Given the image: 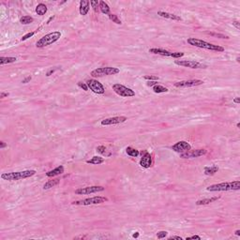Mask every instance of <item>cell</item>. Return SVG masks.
Instances as JSON below:
<instances>
[{
    "mask_svg": "<svg viewBox=\"0 0 240 240\" xmlns=\"http://www.w3.org/2000/svg\"><path fill=\"white\" fill-rule=\"evenodd\" d=\"M153 91L155 92V93H166V92H168V89L166 87H164L161 85H156L153 86Z\"/></svg>",
    "mask_w": 240,
    "mask_h": 240,
    "instance_id": "obj_28",
    "label": "cell"
},
{
    "mask_svg": "<svg viewBox=\"0 0 240 240\" xmlns=\"http://www.w3.org/2000/svg\"><path fill=\"white\" fill-rule=\"evenodd\" d=\"M97 151H98L99 153H100L102 155L105 156V157H110L111 156V153L110 152H107V149H106V147L103 146V145H99L97 147Z\"/></svg>",
    "mask_w": 240,
    "mask_h": 240,
    "instance_id": "obj_29",
    "label": "cell"
},
{
    "mask_svg": "<svg viewBox=\"0 0 240 240\" xmlns=\"http://www.w3.org/2000/svg\"><path fill=\"white\" fill-rule=\"evenodd\" d=\"M218 171V167L217 165L206 166L205 167V175H214Z\"/></svg>",
    "mask_w": 240,
    "mask_h": 240,
    "instance_id": "obj_21",
    "label": "cell"
},
{
    "mask_svg": "<svg viewBox=\"0 0 240 240\" xmlns=\"http://www.w3.org/2000/svg\"><path fill=\"white\" fill-rule=\"evenodd\" d=\"M237 128H240V123H237Z\"/></svg>",
    "mask_w": 240,
    "mask_h": 240,
    "instance_id": "obj_51",
    "label": "cell"
},
{
    "mask_svg": "<svg viewBox=\"0 0 240 240\" xmlns=\"http://www.w3.org/2000/svg\"><path fill=\"white\" fill-rule=\"evenodd\" d=\"M99 10L102 12L103 14L110 15V7L108 6L107 3H105L104 1H99Z\"/></svg>",
    "mask_w": 240,
    "mask_h": 240,
    "instance_id": "obj_23",
    "label": "cell"
},
{
    "mask_svg": "<svg viewBox=\"0 0 240 240\" xmlns=\"http://www.w3.org/2000/svg\"><path fill=\"white\" fill-rule=\"evenodd\" d=\"M234 234H235V235H237V237H239V235H240V230H237V231H235Z\"/></svg>",
    "mask_w": 240,
    "mask_h": 240,
    "instance_id": "obj_48",
    "label": "cell"
},
{
    "mask_svg": "<svg viewBox=\"0 0 240 240\" xmlns=\"http://www.w3.org/2000/svg\"><path fill=\"white\" fill-rule=\"evenodd\" d=\"M220 199V197H211V198H206V199H202V200H198L196 202L197 205H209L213 203V202L217 201Z\"/></svg>",
    "mask_w": 240,
    "mask_h": 240,
    "instance_id": "obj_20",
    "label": "cell"
},
{
    "mask_svg": "<svg viewBox=\"0 0 240 240\" xmlns=\"http://www.w3.org/2000/svg\"><path fill=\"white\" fill-rule=\"evenodd\" d=\"M9 95H10V93H8V92H1V94H0V98L4 99L5 97H8Z\"/></svg>",
    "mask_w": 240,
    "mask_h": 240,
    "instance_id": "obj_42",
    "label": "cell"
},
{
    "mask_svg": "<svg viewBox=\"0 0 240 240\" xmlns=\"http://www.w3.org/2000/svg\"><path fill=\"white\" fill-rule=\"evenodd\" d=\"M60 183V179H53V180H49L48 182H46L44 185H43V189H51L54 186H57L58 184Z\"/></svg>",
    "mask_w": 240,
    "mask_h": 240,
    "instance_id": "obj_22",
    "label": "cell"
},
{
    "mask_svg": "<svg viewBox=\"0 0 240 240\" xmlns=\"http://www.w3.org/2000/svg\"><path fill=\"white\" fill-rule=\"evenodd\" d=\"M56 70V69H54V70L52 69V70H50L48 71V72L46 73V76H51V74H53Z\"/></svg>",
    "mask_w": 240,
    "mask_h": 240,
    "instance_id": "obj_43",
    "label": "cell"
},
{
    "mask_svg": "<svg viewBox=\"0 0 240 240\" xmlns=\"http://www.w3.org/2000/svg\"><path fill=\"white\" fill-rule=\"evenodd\" d=\"M208 34L211 35V36L218 37V38H220V39H229L228 36H225V35H223V34H217V33H208Z\"/></svg>",
    "mask_w": 240,
    "mask_h": 240,
    "instance_id": "obj_36",
    "label": "cell"
},
{
    "mask_svg": "<svg viewBox=\"0 0 240 240\" xmlns=\"http://www.w3.org/2000/svg\"><path fill=\"white\" fill-rule=\"evenodd\" d=\"M187 41L189 45H192V46H194V47L206 49V50H210V51H215V52H221V53L224 52V48L221 47V46L206 42L205 40L195 39V38H189V39H188Z\"/></svg>",
    "mask_w": 240,
    "mask_h": 240,
    "instance_id": "obj_1",
    "label": "cell"
},
{
    "mask_svg": "<svg viewBox=\"0 0 240 240\" xmlns=\"http://www.w3.org/2000/svg\"><path fill=\"white\" fill-rule=\"evenodd\" d=\"M128 120L126 116H115V117H109V118L103 119L100 124L102 126H111V125H116L120 123H124Z\"/></svg>",
    "mask_w": 240,
    "mask_h": 240,
    "instance_id": "obj_14",
    "label": "cell"
},
{
    "mask_svg": "<svg viewBox=\"0 0 240 240\" xmlns=\"http://www.w3.org/2000/svg\"><path fill=\"white\" fill-rule=\"evenodd\" d=\"M239 59H240V58H239V56H237V61L238 63L240 62V60H239Z\"/></svg>",
    "mask_w": 240,
    "mask_h": 240,
    "instance_id": "obj_50",
    "label": "cell"
},
{
    "mask_svg": "<svg viewBox=\"0 0 240 240\" xmlns=\"http://www.w3.org/2000/svg\"><path fill=\"white\" fill-rule=\"evenodd\" d=\"M233 26L237 29H240V23L238 22V21H234V22H233Z\"/></svg>",
    "mask_w": 240,
    "mask_h": 240,
    "instance_id": "obj_39",
    "label": "cell"
},
{
    "mask_svg": "<svg viewBox=\"0 0 240 240\" xmlns=\"http://www.w3.org/2000/svg\"><path fill=\"white\" fill-rule=\"evenodd\" d=\"M175 63L178 66L185 67V68H189V69H205V68H206L205 65H203L200 62L192 61V60H175Z\"/></svg>",
    "mask_w": 240,
    "mask_h": 240,
    "instance_id": "obj_10",
    "label": "cell"
},
{
    "mask_svg": "<svg viewBox=\"0 0 240 240\" xmlns=\"http://www.w3.org/2000/svg\"><path fill=\"white\" fill-rule=\"evenodd\" d=\"M35 33H36V31H34V32H30V33H27L26 35L23 36V38H22V39H21V40H22V41H24V40H26L27 39H29V38H31V37L34 36V35H35Z\"/></svg>",
    "mask_w": 240,
    "mask_h": 240,
    "instance_id": "obj_35",
    "label": "cell"
},
{
    "mask_svg": "<svg viewBox=\"0 0 240 240\" xmlns=\"http://www.w3.org/2000/svg\"><path fill=\"white\" fill-rule=\"evenodd\" d=\"M54 18V16H53V17H51V18H50V19L48 20V22H47V24H50V22H51V21H52V20H53Z\"/></svg>",
    "mask_w": 240,
    "mask_h": 240,
    "instance_id": "obj_49",
    "label": "cell"
},
{
    "mask_svg": "<svg viewBox=\"0 0 240 240\" xmlns=\"http://www.w3.org/2000/svg\"><path fill=\"white\" fill-rule=\"evenodd\" d=\"M104 158H102V157H98V156H95L89 161H87L86 162L88 164H95V165H99V164H102L104 162Z\"/></svg>",
    "mask_w": 240,
    "mask_h": 240,
    "instance_id": "obj_24",
    "label": "cell"
},
{
    "mask_svg": "<svg viewBox=\"0 0 240 240\" xmlns=\"http://www.w3.org/2000/svg\"><path fill=\"white\" fill-rule=\"evenodd\" d=\"M126 153H127L129 156H130V157H138L139 154H140V152L135 149V148H133V147L131 146H128L127 148H126Z\"/></svg>",
    "mask_w": 240,
    "mask_h": 240,
    "instance_id": "obj_26",
    "label": "cell"
},
{
    "mask_svg": "<svg viewBox=\"0 0 240 240\" xmlns=\"http://www.w3.org/2000/svg\"><path fill=\"white\" fill-rule=\"evenodd\" d=\"M31 79H32L31 76H27L26 78H24V79L23 80L22 83H28L29 81H31Z\"/></svg>",
    "mask_w": 240,
    "mask_h": 240,
    "instance_id": "obj_41",
    "label": "cell"
},
{
    "mask_svg": "<svg viewBox=\"0 0 240 240\" xmlns=\"http://www.w3.org/2000/svg\"><path fill=\"white\" fill-rule=\"evenodd\" d=\"M33 21H34V19H33L31 16L26 15V16H23V17L20 19V23L22 24H29L33 23Z\"/></svg>",
    "mask_w": 240,
    "mask_h": 240,
    "instance_id": "obj_30",
    "label": "cell"
},
{
    "mask_svg": "<svg viewBox=\"0 0 240 240\" xmlns=\"http://www.w3.org/2000/svg\"><path fill=\"white\" fill-rule=\"evenodd\" d=\"M16 60V57H0V65H5V64H10V63H13Z\"/></svg>",
    "mask_w": 240,
    "mask_h": 240,
    "instance_id": "obj_27",
    "label": "cell"
},
{
    "mask_svg": "<svg viewBox=\"0 0 240 240\" xmlns=\"http://www.w3.org/2000/svg\"><path fill=\"white\" fill-rule=\"evenodd\" d=\"M90 9V1L88 0H81L80 1V8L79 11L81 15H86Z\"/></svg>",
    "mask_w": 240,
    "mask_h": 240,
    "instance_id": "obj_16",
    "label": "cell"
},
{
    "mask_svg": "<svg viewBox=\"0 0 240 240\" xmlns=\"http://www.w3.org/2000/svg\"><path fill=\"white\" fill-rule=\"evenodd\" d=\"M156 85H158V82L157 81H148V82H147V86H154Z\"/></svg>",
    "mask_w": 240,
    "mask_h": 240,
    "instance_id": "obj_38",
    "label": "cell"
},
{
    "mask_svg": "<svg viewBox=\"0 0 240 240\" xmlns=\"http://www.w3.org/2000/svg\"><path fill=\"white\" fill-rule=\"evenodd\" d=\"M149 53H152L155 54H159V56H171L172 57V56H173L172 52L166 51V50H163V49H158V48L149 49Z\"/></svg>",
    "mask_w": 240,
    "mask_h": 240,
    "instance_id": "obj_19",
    "label": "cell"
},
{
    "mask_svg": "<svg viewBox=\"0 0 240 240\" xmlns=\"http://www.w3.org/2000/svg\"><path fill=\"white\" fill-rule=\"evenodd\" d=\"M61 36H62V34L59 31H54L52 33H49V34L43 36L41 39L38 40L36 43V46L38 48H43V47H46V46H49L54 42H56V41L61 38Z\"/></svg>",
    "mask_w": 240,
    "mask_h": 240,
    "instance_id": "obj_4",
    "label": "cell"
},
{
    "mask_svg": "<svg viewBox=\"0 0 240 240\" xmlns=\"http://www.w3.org/2000/svg\"><path fill=\"white\" fill-rule=\"evenodd\" d=\"M167 234H168V233H167L166 231H161V232H159V233L157 234V237L159 239H161V238L166 237Z\"/></svg>",
    "mask_w": 240,
    "mask_h": 240,
    "instance_id": "obj_34",
    "label": "cell"
},
{
    "mask_svg": "<svg viewBox=\"0 0 240 240\" xmlns=\"http://www.w3.org/2000/svg\"><path fill=\"white\" fill-rule=\"evenodd\" d=\"M145 80H148V81H159V77L158 76H154V75H145L144 77Z\"/></svg>",
    "mask_w": 240,
    "mask_h": 240,
    "instance_id": "obj_33",
    "label": "cell"
},
{
    "mask_svg": "<svg viewBox=\"0 0 240 240\" xmlns=\"http://www.w3.org/2000/svg\"><path fill=\"white\" fill-rule=\"evenodd\" d=\"M142 158L140 159V165L143 168H150L152 166V156L150 155V153H148L147 151H142L141 152Z\"/></svg>",
    "mask_w": 240,
    "mask_h": 240,
    "instance_id": "obj_15",
    "label": "cell"
},
{
    "mask_svg": "<svg viewBox=\"0 0 240 240\" xmlns=\"http://www.w3.org/2000/svg\"><path fill=\"white\" fill-rule=\"evenodd\" d=\"M36 175L35 170H26L21 172H13V173H5L1 175V178L8 181H17L21 179L28 178Z\"/></svg>",
    "mask_w": 240,
    "mask_h": 240,
    "instance_id": "obj_2",
    "label": "cell"
},
{
    "mask_svg": "<svg viewBox=\"0 0 240 240\" xmlns=\"http://www.w3.org/2000/svg\"><path fill=\"white\" fill-rule=\"evenodd\" d=\"M120 72L118 68H113V67H105V68H99L92 70L91 75L93 77H102L108 76V75H115Z\"/></svg>",
    "mask_w": 240,
    "mask_h": 240,
    "instance_id": "obj_5",
    "label": "cell"
},
{
    "mask_svg": "<svg viewBox=\"0 0 240 240\" xmlns=\"http://www.w3.org/2000/svg\"><path fill=\"white\" fill-rule=\"evenodd\" d=\"M108 199L106 197H102V196H95L92 198H87V199H83V200H79V201H75L72 203V205H99L107 202Z\"/></svg>",
    "mask_w": 240,
    "mask_h": 240,
    "instance_id": "obj_6",
    "label": "cell"
},
{
    "mask_svg": "<svg viewBox=\"0 0 240 240\" xmlns=\"http://www.w3.org/2000/svg\"><path fill=\"white\" fill-rule=\"evenodd\" d=\"M63 173H64V167H63L62 165H60V166L56 167V169L46 173V176H48V177H54V176L62 175Z\"/></svg>",
    "mask_w": 240,
    "mask_h": 240,
    "instance_id": "obj_18",
    "label": "cell"
},
{
    "mask_svg": "<svg viewBox=\"0 0 240 240\" xmlns=\"http://www.w3.org/2000/svg\"><path fill=\"white\" fill-rule=\"evenodd\" d=\"M240 189V182L233 181V182H225L220 184H214L206 188L207 191H238Z\"/></svg>",
    "mask_w": 240,
    "mask_h": 240,
    "instance_id": "obj_3",
    "label": "cell"
},
{
    "mask_svg": "<svg viewBox=\"0 0 240 240\" xmlns=\"http://www.w3.org/2000/svg\"><path fill=\"white\" fill-rule=\"evenodd\" d=\"M90 5L92 6V8H93L95 12H98V10L99 9V1H97V0H91Z\"/></svg>",
    "mask_w": 240,
    "mask_h": 240,
    "instance_id": "obj_31",
    "label": "cell"
},
{
    "mask_svg": "<svg viewBox=\"0 0 240 240\" xmlns=\"http://www.w3.org/2000/svg\"><path fill=\"white\" fill-rule=\"evenodd\" d=\"M86 85L88 86V88L94 92L96 94H104L105 92V88L103 86V85L102 83H99L98 80L95 79H90L86 82Z\"/></svg>",
    "mask_w": 240,
    "mask_h": 240,
    "instance_id": "obj_8",
    "label": "cell"
},
{
    "mask_svg": "<svg viewBox=\"0 0 240 240\" xmlns=\"http://www.w3.org/2000/svg\"><path fill=\"white\" fill-rule=\"evenodd\" d=\"M233 102H234V103L238 104V103H240V99H239V98H235V99H234Z\"/></svg>",
    "mask_w": 240,
    "mask_h": 240,
    "instance_id": "obj_46",
    "label": "cell"
},
{
    "mask_svg": "<svg viewBox=\"0 0 240 240\" xmlns=\"http://www.w3.org/2000/svg\"><path fill=\"white\" fill-rule=\"evenodd\" d=\"M6 146H7V144H6L5 142H3V141L0 142V148L3 149V148H5Z\"/></svg>",
    "mask_w": 240,
    "mask_h": 240,
    "instance_id": "obj_44",
    "label": "cell"
},
{
    "mask_svg": "<svg viewBox=\"0 0 240 240\" xmlns=\"http://www.w3.org/2000/svg\"><path fill=\"white\" fill-rule=\"evenodd\" d=\"M186 239H187V240H189V239H198V240H200V239H201V237H199V235H192V237H187Z\"/></svg>",
    "mask_w": 240,
    "mask_h": 240,
    "instance_id": "obj_40",
    "label": "cell"
},
{
    "mask_svg": "<svg viewBox=\"0 0 240 240\" xmlns=\"http://www.w3.org/2000/svg\"><path fill=\"white\" fill-rule=\"evenodd\" d=\"M104 188L102 186H91V187H86V188H80L75 191V193L78 195H88L92 193L103 191Z\"/></svg>",
    "mask_w": 240,
    "mask_h": 240,
    "instance_id": "obj_9",
    "label": "cell"
},
{
    "mask_svg": "<svg viewBox=\"0 0 240 240\" xmlns=\"http://www.w3.org/2000/svg\"><path fill=\"white\" fill-rule=\"evenodd\" d=\"M204 83V81L202 80H184V81H179L175 83V86L178 88H183V87H193L197 86H201Z\"/></svg>",
    "mask_w": 240,
    "mask_h": 240,
    "instance_id": "obj_11",
    "label": "cell"
},
{
    "mask_svg": "<svg viewBox=\"0 0 240 240\" xmlns=\"http://www.w3.org/2000/svg\"><path fill=\"white\" fill-rule=\"evenodd\" d=\"M36 12L38 13V15L42 16V15H44L46 13V12H47V7H46V5H44V4L40 3V4H39V5L37 6Z\"/></svg>",
    "mask_w": 240,
    "mask_h": 240,
    "instance_id": "obj_25",
    "label": "cell"
},
{
    "mask_svg": "<svg viewBox=\"0 0 240 240\" xmlns=\"http://www.w3.org/2000/svg\"><path fill=\"white\" fill-rule=\"evenodd\" d=\"M172 239H178V240H182V237H169V240H172Z\"/></svg>",
    "mask_w": 240,
    "mask_h": 240,
    "instance_id": "obj_45",
    "label": "cell"
},
{
    "mask_svg": "<svg viewBox=\"0 0 240 240\" xmlns=\"http://www.w3.org/2000/svg\"><path fill=\"white\" fill-rule=\"evenodd\" d=\"M113 90L118 96L123 97V98H129V97L135 96L134 90L130 89V88L123 85H120V83H115V85H113Z\"/></svg>",
    "mask_w": 240,
    "mask_h": 240,
    "instance_id": "obj_7",
    "label": "cell"
},
{
    "mask_svg": "<svg viewBox=\"0 0 240 240\" xmlns=\"http://www.w3.org/2000/svg\"><path fill=\"white\" fill-rule=\"evenodd\" d=\"M158 15L161 16L162 18L165 19H169V20H173V21H181V17H179L178 15H175L174 13H170V12H165V11H158Z\"/></svg>",
    "mask_w": 240,
    "mask_h": 240,
    "instance_id": "obj_17",
    "label": "cell"
},
{
    "mask_svg": "<svg viewBox=\"0 0 240 240\" xmlns=\"http://www.w3.org/2000/svg\"><path fill=\"white\" fill-rule=\"evenodd\" d=\"M139 234H139L138 232H136L135 234H132V237H133L134 238H137V237H139Z\"/></svg>",
    "mask_w": 240,
    "mask_h": 240,
    "instance_id": "obj_47",
    "label": "cell"
},
{
    "mask_svg": "<svg viewBox=\"0 0 240 240\" xmlns=\"http://www.w3.org/2000/svg\"><path fill=\"white\" fill-rule=\"evenodd\" d=\"M78 86L81 87V88H83V89L85 90V91H87V90H88V86H87V85H86V83L79 82V83H78Z\"/></svg>",
    "mask_w": 240,
    "mask_h": 240,
    "instance_id": "obj_37",
    "label": "cell"
},
{
    "mask_svg": "<svg viewBox=\"0 0 240 240\" xmlns=\"http://www.w3.org/2000/svg\"><path fill=\"white\" fill-rule=\"evenodd\" d=\"M207 153L205 149H195V150H189L187 152L180 154V157L182 159H191V158H198L201 156H204Z\"/></svg>",
    "mask_w": 240,
    "mask_h": 240,
    "instance_id": "obj_13",
    "label": "cell"
},
{
    "mask_svg": "<svg viewBox=\"0 0 240 240\" xmlns=\"http://www.w3.org/2000/svg\"><path fill=\"white\" fill-rule=\"evenodd\" d=\"M172 149L175 151V152H177L179 154H182L187 152V151L191 149V145L189 144L186 141H179L176 144H175L172 146Z\"/></svg>",
    "mask_w": 240,
    "mask_h": 240,
    "instance_id": "obj_12",
    "label": "cell"
},
{
    "mask_svg": "<svg viewBox=\"0 0 240 240\" xmlns=\"http://www.w3.org/2000/svg\"><path fill=\"white\" fill-rule=\"evenodd\" d=\"M109 18H110L113 23H115L117 24H122L121 20L118 17H117V15H115V14H110V15H109Z\"/></svg>",
    "mask_w": 240,
    "mask_h": 240,
    "instance_id": "obj_32",
    "label": "cell"
}]
</instances>
